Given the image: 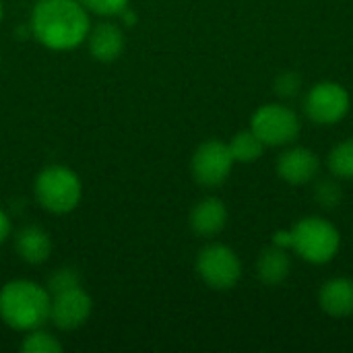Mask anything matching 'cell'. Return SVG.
<instances>
[{
    "label": "cell",
    "mask_w": 353,
    "mask_h": 353,
    "mask_svg": "<svg viewBox=\"0 0 353 353\" xmlns=\"http://www.w3.org/2000/svg\"><path fill=\"white\" fill-rule=\"evenodd\" d=\"M29 29L48 50H74L89 35V10L79 0H39L33 6Z\"/></svg>",
    "instance_id": "1"
},
{
    "label": "cell",
    "mask_w": 353,
    "mask_h": 353,
    "mask_svg": "<svg viewBox=\"0 0 353 353\" xmlns=\"http://www.w3.org/2000/svg\"><path fill=\"white\" fill-rule=\"evenodd\" d=\"M52 296L27 279L8 281L0 290V319L14 331H33L50 321Z\"/></svg>",
    "instance_id": "2"
},
{
    "label": "cell",
    "mask_w": 353,
    "mask_h": 353,
    "mask_svg": "<svg viewBox=\"0 0 353 353\" xmlns=\"http://www.w3.org/2000/svg\"><path fill=\"white\" fill-rule=\"evenodd\" d=\"M35 196L39 205L56 215L70 213L77 209L83 196L79 176L66 165H48L35 180Z\"/></svg>",
    "instance_id": "3"
},
{
    "label": "cell",
    "mask_w": 353,
    "mask_h": 353,
    "mask_svg": "<svg viewBox=\"0 0 353 353\" xmlns=\"http://www.w3.org/2000/svg\"><path fill=\"white\" fill-rule=\"evenodd\" d=\"M341 244L337 228L323 217L300 219L292 230V248L308 263L323 265L329 263Z\"/></svg>",
    "instance_id": "4"
},
{
    "label": "cell",
    "mask_w": 353,
    "mask_h": 353,
    "mask_svg": "<svg viewBox=\"0 0 353 353\" xmlns=\"http://www.w3.org/2000/svg\"><path fill=\"white\" fill-rule=\"evenodd\" d=\"M196 271H199L201 279L209 288H213L217 292L232 290L242 277L240 259L225 244H209V246H205L199 252Z\"/></svg>",
    "instance_id": "5"
},
{
    "label": "cell",
    "mask_w": 353,
    "mask_h": 353,
    "mask_svg": "<svg viewBox=\"0 0 353 353\" xmlns=\"http://www.w3.org/2000/svg\"><path fill=\"white\" fill-rule=\"evenodd\" d=\"M250 130L267 145L279 147L298 139L300 118L294 110L279 103H267L259 108L252 116Z\"/></svg>",
    "instance_id": "6"
},
{
    "label": "cell",
    "mask_w": 353,
    "mask_h": 353,
    "mask_svg": "<svg viewBox=\"0 0 353 353\" xmlns=\"http://www.w3.org/2000/svg\"><path fill=\"white\" fill-rule=\"evenodd\" d=\"M234 165L230 145L217 139L205 141L192 155V176L203 186H219L228 180Z\"/></svg>",
    "instance_id": "7"
},
{
    "label": "cell",
    "mask_w": 353,
    "mask_h": 353,
    "mask_svg": "<svg viewBox=\"0 0 353 353\" xmlns=\"http://www.w3.org/2000/svg\"><path fill=\"white\" fill-rule=\"evenodd\" d=\"M306 116L316 124H335L350 110V93L339 83H319L304 99Z\"/></svg>",
    "instance_id": "8"
},
{
    "label": "cell",
    "mask_w": 353,
    "mask_h": 353,
    "mask_svg": "<svg viewBox=\"0 0 353 353\" xmlns=\"http://www.w3.org/2000/svg\"><path fill=\"white\" fill-rule=\"evenodd\" d=\"M91 310H93V302L89 294L79 285L52 296L50 321L62 331H74L89 321Z\"/></svg>",
    "instance_id": "9"
},
{
    "label": "cell",
    "mask_w": 353,
    "mask_h": 353,
    "mask_svg": "<svg viewBox=\"0 0 353 353\" xmlns=\"http://www.w3.org/2000/svg\"><path fill=\"white\" fill-rule=\"evenodd\" d=\"M319 165L321 161L314 151L306 147H294L279 155L277 172L290 184H306L316 176Z\"/></svg>",
    "instance_id": "10"
},
{
    "label": "cell",
    "mask_w": 353,
    "mask_h": 353,
    "mask_svg": "<svg viewBox=\"0 0 353 353\" xmlns=\"http://www.w3.org/2000/svg\"><path fill=\"white\" fill-rule=\"evenodd\" d=\"M89 52L99 62H114L122 56L124 50V33L116 23H99L89 29L87 35Z\"/></svg>",
    "instance_id": "11"
},
{
    "label": "cell",
    "mask_w": 353,
    "mask_h": 353,
    "mask_svg": "<svg viewBox=\"0 0 353 353\" xmlns=\"http://www.w3.org/2000/svg\"><path fill=\"white\" fill-rule=\"evenodd\" d=\"M228 223V209L223 201L215 196H207L199 201L190 213V228L199 236H215L219 234Z\"/></svg>",
    "instance_id": "12"
},
{
    "label": "cell",
    "mask_w": 353,
    "mask_h": 353,
    "mask_svg": "<svg viewBox=\"0 0 353 353\" xmlns=\"http://www.w3.org/2000/svg\"><path fill=\"white\" fill-rule=\"evenodd\" d=\"M321 308L337 319L353 314V281L347 277H335L321 288Z\"/></svg>",
    "instance_id": "13"
},
{
    "label": "cell",
    "mask_w": 353,
    "mask_h": 353,
    "mask_svg": "<svg viewBox=\"0 0 353 353\" xmlns=\"http://www.w3.org/2000/svg\"><path fill=\"white\" fill-rule=\"evenodd\" d=\"M14 250L25 263L41 265L52 252V240L39 225H27L14 238Z\"/></svg>",
    "instance_id": "14"
},
{
    "label": "cell",
    "mask_w": 353,
    "mask_h": 353,
    "mask_svg": "<svg viewBox=\"0 0 353 353\" xmlns=\"http://www.w3.org/2000/svg\"><path fill=\"white\" fill-rule=\"evenodd\" d=\"M290 269H292V263H290V256L285 254V248H279L275 244L271 248L263 250L259 265H256L259 277L267 285L283 283L285 277L290 275Z\"/></svg>",
    "instance_id": "15"
},
{
    "label": "cell",
    "mask_w": 353,
    "mask_h": 353,
    "mask_svg": "<svg viewBox=\"0 0 353 353\" xmlns=\"http://www.w3.org/2000/svg\"><path fill=\"white\" fill-rule=\"evenodd\" d=\"M230 145V151L234 155V161H240V163H250V161H256L263 151H265V143L252 132V130H244V132H238Z\"/></svg>",
    "instance_id": "16"
},
{
    "label": "cell",
    "mask_w": 353,
    "mask_h": 353,
    "mask_svg": "<svg viewBox=\"0 0 353 353\" xmlns=\"http://www.w3.org/2000/svg\"><path fill=\"white\" fill-rule=\"evenodd\" d=\"M21 352L25 353H60L62 352V343L48 331H43V327L27 331V337L21 343Z\"/></svg>",
    "instance_id": "17"
},
{
    "label": "cell",
    "mask_w": 353,
    "mask_h": 353,
    "mask_svg": "<svg viewBox=\"0 0 353 353\" xmlns=\"http://www.w3.org/2000/svg\"><path fill=\"white\" fill-rule=\"evenodd\" d=\"M329 170L339 178H353V139L333 147L329 153Z\"/></svg>",
    "instance_id": "18"
},
{
    "label": "cell",
    "mask_w": 353,
    "mask_h": 353,
    "mask_svg": "<svg viewBox=\"0 0 353 353\" xmlns=\"http://www.w3.org/2000/svg\"><path fill=\"white\" fill-rule=\"evenodd\" d=\"M79 285H81V277L74 269H58L56 273H52L46 288H48L50 296H54V294H60V292H66V290H72Z\"/></svg>",
    "instance_id": "19"
},
{
    "label": "cell",
    "mask_w": 353,
    "mask_h": 353,
    "mask_svg": "<svg viewBox=\"0 0 353 353\" xmlns=\"http://www.w3.org/2000/svg\"><path fill=\"white\" fill-rule=\"evenodd\" d=\"M89 12L101 14V17H118L126 6L128 0H79Z\"/></svg>",
    "instance_id": "20"
},
{
    "label": "cell",
    "mask_w": 353,
    "mask_h": 353,
    "mask_svg": "<svg viewBox=\"0 0 353 353\" xmlns=\"http://www.w3.org/2000/svg\"><path fill=\"white\" fill-rule=\"evenodd\" d=\"M314 196H316L319 205H323L325 209H333L341 203V188H339V184H335L331 180H323L316 184Z\"/></svg>",
    "instance_id": "21"
},
{
    "label": "cell",
    "mask_w": 353,
    "mask_h": 353,
    "mask_svg": "<svg viewBox=\"0 0 353 353\" xmlns=\"http://www.w3.org/2000/svg\"><path fill=\"white\" fill-rule=\"evenodd\" d=\"M302 89V79L298 72L294 70H288V72H281L277 79H275V91L281 95V97H296Z\"/></svg>",
    "instance_id": "22"
},
{
    "label": "cell",
    "mask_w": 353,
    "mask_h": 353,
    "mask_svg": "<svg viewBox=\"0 0 353 353\" xmlns=\"http://www.w3.org/2000/svg\"><path fill=\"white\" fill-rule=\"evenodd\" d=\"M10 236V219L4 211H0V244Z\"/></svg>",
    "instance_id": "23"
},
{
    "label": "cell",
    "mask_w": 353,
    "mask_h": 353,
    "mask_svg": "<svg viewBox=\"0 0 353 353\" xmlns=\"http://www.w3.org/2000/svg\"><path fill=\"white\" fill-rule=\"evenodd\" d=\"M273 244L279 246V248H288L292 246V232H277L275 238H273Z\"/></svg>",
    "instance_id": "24"
},
{
    "label": "cell",
    "mask_w": 353,
    "mask_h": 353,
    "mask_svg": "<svg viewBox=\"0 0 353 353\" xmlns=\"http://www.w3.org/2000/svg\"><path fill=\"white\" fill-rule=\"evenodd\" d=\"M118 17H120V21H122L124 25H134V23H137V14H134L128 6H126Z\"/></svg>",
    "instance_id": "25"
},
{
    "label": "cell",
    "mask_w": 353,
    "mask_h": 353,
    "mask_svg": "<svg viewBox=\"0 0 353 353\" xmlns=\"http://www.w3.org/2000/svg\"><path fill=\"white\" fill-rule=\"evenodd\" d=\"M2 17H4V8H2V0H0V21H2Z\"/></svg>",
    "instance_id": "26"
}]
</instances>
